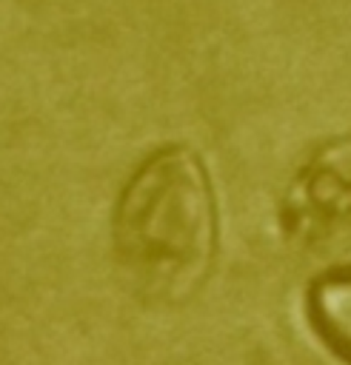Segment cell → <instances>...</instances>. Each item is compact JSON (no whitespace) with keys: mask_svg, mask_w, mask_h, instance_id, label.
I'll use <instances>...</instances> for the list:
<instances>
[{"mask_svg":"<svg viewBox=\"0 0 351 365\" xmlns=\"http://www.w3.org/2000/svg\"><path fill=\"white\" fill-rule=\"evenodd\" d=\"M111 245L146 297L185 299L205 282L217 257V200L194 148L171 143L134 168L114 205Z\"/></svg>","mask_w":351,"mask_h":365,"instance_id":"obj_1","label":"cell"},{"mask_svg":"<svg viewBox=\"0 0 351 365\" xmlns=\"http://www.w3.org/2000/svg\"><path fill=\"white\" fill-rule=\"evenodd\" d=\"M283 225L305 242L351 234V134L322 143L297 171Z\"/></svg>","mask_w":351,"mask_h":365,"instance_id":"obj_2","label":"cell"},{"mask_svg":"<svg viewBox=\"0 0 351 365\" xmlns=\"http://www.w3.org/2000/svg\"><path fill=\"white\" fill-rule=\"evenodd\" d=\"M305 314L320 342L340 362L351 365V265L331 268L311 279Z\"/></svg>","mask_w":351,"mask_h":365,"instance_id":"obj_3","label":"cell"}]
</instances>
